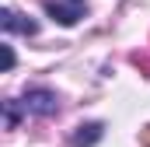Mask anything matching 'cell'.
<instances>
[{
	"mask_svg": "<svg viewBox=\"0 0 150 147\" xmlns=\"http://www.w3.org/2000/svg\"><path fill=\"white\" fill-rule=\"evenodd\" d=\"M4 116H7V130H14V126H18V119H21L18 102H4Z\"/></svg>",
	"mask_w": 150,
	"mask_h": 147,
	"instance_id": "obj_5",
	"label": "cell"
},
{
	"mask_svg": "<svg viewBox=\"0 0 150 147\" xmlns=\"http://www.w3.org/2000/svg\"><path fill=\"white\" fill-rule=\"evenodd\" d=\"M101 133H105V126L101 123H80L74 130V137H70V144L74 147H94L101 140Z\"/></svg>",
	"mask_w": 150,
	"mask_h": 147,
	"instance_id": "obj_2",
	"label": "cell"
},
{
	"mask_svg": "<svg viewBox=\"0 0 150 147\" xmlns=\"http://www.w3.org/2000/svg\"><path fill=\"white\" fill-rule=\"evenodd\" d=\"M74 4H80V0H74Z\"/></svg>",
	"mask_w": 150,
	"mask_h": 147,
	"instance_id": "obj_8",
	"label": "cell"
},
{
	"mask_svg": "<svg viewBox=\"0 0 150 147\" xmlns=\"http://www.w3.org/2000/svg\"><path fill=\"white\" fill-rule=\"evenodd\" d=\"M45 14H49L52 21H59V25H67V28L80 21V7H63V4H56V0H52V4H45Z\"/></svg>",
	"mask_w": 150,
	"mask_h": 147,
	"instance_id": "obj_4",
	"label": "cell"
},
{
	"mask_svg": "<svg viewBox=\"0 0 150 147\" xmlns=\"http://www.w3.org/2000/svg\"><path fill=\"white\" fill-rule=\"evenodd\" d=\"M140 147H150V126L140 130Z\"/></svg>",
	"mask_w": 150,
	"mask_h": 147,
	"instance_id": "obj_7",
	"label": "cell"
},
{
	"mask_svg": "<svg viewBox=\"0 0 150 147\" xmlns=\"http://www.w3.org/2000/svg\"><path fill=\"white\" fill-rule=\"evenodd\" d=\"M21 109L32 112V116H56L59 98H56V91H49V88H32V91H25Z\"/></svg>",
	"mask_w": 150,
	"mask_h": 147,
	"instance_id": "obj_1",
	"label": "cell"
},
{
	"mask_svg": "<svg viewBox=\"0 0 150 147\" xmlns=\"http://www.w3.org/2000/svg\"><path fill=\"white\" fill-rule=\"evenodd\" d=\"M11 67H14V49L4 46V70H11Z\"/></svg>",
	"mask_w": 150,
	"mask_h": 147,
	"instance_id": "obj_6",
	"label": "cell"
},
{
	"mask_svg": "<svg viewBox=\"0 0 150 147\" xmlns=\"http://www.w3.org/2000/svg\"><path fill=\"white\" fill-rule=\"evenodd\" d=\"M0 25H4V32H21V35H35V32H38L35 21H25V18H21V14H14L11 7H4V11H0Z\"/></svg>",
	"mask_w": 150,
	"mask_h": 147,
	"instance_id": "obj_3",
	"label": "cell"
}]
</instances>
